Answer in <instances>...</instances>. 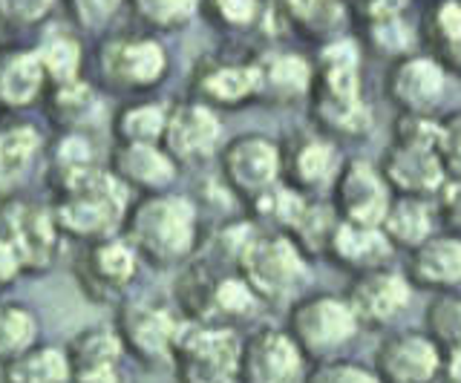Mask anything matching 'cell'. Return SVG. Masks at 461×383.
Segmentation results:
<instances>
[{
	"label": "cell",
	"mask_w": 461,
	"mask_h": 383,
	"mask_svg": "<svg viewBox=\"0 0 461 383\" xmlns=\"http://www.w3.org/2000/svg\"><path fill=\"white\" fill-rule=\"evenodd\" d=\"M237 272L254 289L266 308H288L297 297L306 294L312 280V260L283 231L259 228L245 243Z\"/></svg>",
	"instance_id": "4"
},
{
	"label": "cell",
	"mask_w": 461,
	"mask_h": 383,
	"mask_svg": "<svg viewBox=\"0 0 461 383\" xmlns=\"http://www.w3.org/2000/svg\"><path fill=\"white\" fill-rule=\"evenodd\" d=\"M104 73L122 90H150L167 73V52L153 38L119 40L104 55Z\"/></svg>",
	"instance_id": "22"
},
{
	"label": "cell",
	"mask_w": 461,
	"mask_h": 383,
	"mask_svg": "<svg viewBox=\"0 0 461 383\" xmlns=\"http://www.w3.org/2000/svg\"><path fill=\"white\" fill-rule=\"evenodd\" d=\"M242 332L234 325L185 320L173 349L176 383H240Z\"/></svg>",
	"instance_id": "7"
},
{
	"label": "cell",
	"mask_w": 461,
	"mask_h": 383,
	"mask_svg": "<svg viewBox=\"0 0 461 383\" xmlns=\"http://www.w3.org/2000/svg\"><path fill=\"white\" fill-rule=\"evenodd\" d=\"M41 343V317L23 300H0V366Z\"/></svg>",
	"instance_id": "30"
},
{
	"label": "cell",
	"mask_w": 461,
	"mask_h": 383,
	"mask_svg": "<svg viewBox=\"0 0 461 383\" xmlns=\"http://www.w3.org/2000/svg\"><path fill=\"white\" fill-rule=\"evenodd\" d=\"M309 102L314 127L331 138H360L372 130V110L360 84V49L355 40L338 38L323 47Z\"/></svg>",
	"instance_id": "2"
},
{
	"label": "cell",
	"mask_w": 461,
	"mask_h": 383,
	"mask_svg": "<svg viewBox=\"0 0 461 383\" xmlns=\"http://www.w3.org/2000/svg\"><path fill=\"white\" fill-rule=\"evenodd\" d=\"M441 228L461 236V179H447L441 193L436 196Z\"/></svg>",
	"instance_id": "42"
},
{
	"label": "cell",
	"mask_w": 461,
	"mask_h": 383,
	"mask_svg": "<svg viewBox=\"0 0 461 383\" xmlns=\"http://www.w3.org/2000/svg\"><path fill=\"white\" fill-rule=\"evenodd\" d=\"M285 332L292 334L309 363H321L346 358L364 325L357 323L343 294L306 291L285 308Z\"/></svg>",
	"instance_id": "5"
},
{
	"label": "cell",
	"mask_w": 461,
	"mask_h": 383,
	"mask_svg": "<svg viewBox=\"0 0 461 383\" xmlns=\"http://www.w3.org/2000/svg\"><path fill=\"white\" fill-rule=\"evenodd\" d=\"M220 174L230 196L245 205L283 182L280 141L266 133H240L220 150Z\"/></svg>",
	"instance_id": "8"
},
{
	"label": "cell",
	"mask_w": 461,
	"mask_h": 383,
	"mask_svg": "<svg viewBox=\"0 0 461 383\" xmlns=\"http://www.w3.org/2000/svg\"><path fill=\"white\" fill-rule=\"evenodd\" d=\"M259 93L257 102L274 107H292L306 102L314 84V67L297 52H274L257 61Z\"/></svg>",
	"instance_id": "23"
},
{
	"label": "cell",
	"mask_w": 461,
	"mask_h": 383,
	"mask_svg": "<svg viewBox=\"0 0 461 383\" xmlns=\"http://www.w3.org/2000/svg\"><path fill=\"white\" fill-rule=\"evenodd\" d=\"M378 167L393 193L398 196H427V200H436L447 179H450L438 156V147L432 145L393 141Z\"/></svg>",
	"instance_id": "18"
},
{
	"label": "cell",
	"mask_w": 461,
	"mask_h": 383,
	"mask_svg": "<svg viewBox=\"0 0 461 383\" xmlns=\"http://www.w3.org/2000/svg\"><path fill=\"white\" fill-rule=\"evenodd\" d=\"M303 383H384V380L369 363H360L352 358H335V361L309 363Z\"/></svg>",
	"instance_id": "36"
},
{
	"label": "cell",
	"mask_w": 461,
	"mask_h": 383,
	"mask_svg": "<svg viewBox=\"0 0 461 383\" xmlns=\"http://www.w3.org/2000/svg\"><path fill=\"white\" fill-rule=\"evenodd\" d=\"M280 153H283V182L306 196H326L343 165L338 138L326 136L317 127L297 130L285 141H280Z\"/></svg>",
	"instance_id": "12"
},
{
	"label": "cell",
	"mask_w": 461,
	"mask_h": 383,
	"mask_svg": "<svg viewBox=\"0 0 461 383\" xmlns=\"http://www.w3.org/2000/svg\"><path fill=\"white\" fill-rule=\"evenodd\" d=\"M119 6L122 0H76V12L84 26H104Z\"/></svg>",
	"instance_id": "44"
},
{
	"label": "cell",
	"mask_w": 461,
	"mask_h": 383,
	"mask_svg": "<svg viewBox=\"0 0 461 383\" xmlns=\"http://www.w3.org/2000/svg\"><path fill=\"white\" fill-rule=\"evenodd\" d=\"M338 225V214L326 196H312V200L303 205L300 217L294 219V225L288 228V236L303 248L309 260H317L326 254L329 236Z\"/></svg>",
	"instance_id": "31"
},
{
	"label": "cell",
	"mask_w": 461,
	"mask_h": 383,
	"mask_svg": "<svg viewBox=\"0 0 461 383\" xmlns=\"http://www.w3.org/2000/svg\"><path fill=\"white\" fill-rule=\"evenodd\" d=\"M113 174L130 191L162 193L179 176V165L170 159L162 145H119L113 153Z\"/></svg>",
	"instance_id": "24"
},
{
	"label": "cell",
	"mask_w": 461,
	"mask_h": 383,
	"mask_svg": "<svg viewBox=\"0 0 461 383\" xmlns=\"http://www.w3.org/2000/svg\"><path fill=\"white\" fill-rule=\"evenodd\" d=\"M424 38L447 73H461V0H436L427 12Z\"/></svg>",
	"instance_id": "28"
},
{
	"label": "cell",
	"mask_w": 461,
	"mask_h": 383,
	"mask_svg": "<svg viewBox=\"0 0 461 383\" xmlns=\"http://www.w3.org/2000/svg\"><path fill=\"white\" fill-rule=\"evenodd\" d=\"M113 325L130 361L150 372H162L173 363V349L182 334L185 317L162 297H136V300L119 303Z\"/></svg>",
	"instance_id": "6"
},
{
	"label": "cell",
	"mask_w": 461,
	"mask_h": 383,
	"mask_svg": "<svg viewBox=\"0 0 461 383\" xmlns=\"http://www.w3.org/2000/svg\"><path fill=\"white\" fill-rule=\"evenodd\" d=\"M43 73H47L52 81L58 84H67V81H76L78 76V67H81V49L72 38H52L47 44L41 47L38 52Z\"/></svg>",
	"instance_id": "37"
},
{
	"label": "cell",
	"mask_w": 461,
	"mask_h": 383,
	"mask_svg": "<svg viewBox=\"0 0 461 383\" xmlns=\"http://www.w3.org/2000/svg\"><path fill=\"white\" fill-rule=\"evenodd\" d=\"M43 73L38 52H18L0 67V104L9 110L29 107L43 90Z\"/></svg>",
	"instance_id": "29"
},
{
	"label": "cell",
	"mask_w": 461,
	"mask_h": 383,
	"mask_svg": "<svg viewBox=\"0 0 461 383\" xmlns=\"http://www.w3.org/2000/svg\"><path fill=\"white\" fill-rule=\"evenodd\" d=\"M199 102L208 107H242L257 102L259 93V69L257 61L237 64H213L196 78Z\"/></svg>",
	"instance_id": "26"
},
{
	"label": "cell",
	"mask_w": 461,
	"mask_h": 383,
	"mask_svg": "<svg viewBox=\"0 0 461 383\" xmlns=\"http://www.w3.org/2000/svg\"><path fill=\"white\" fill-rule=\"evenodd\" d=\"M93 165H95V150H93V141L86 138V136L67 133L61 141H58V150H55V170H58V176L76 174V170L93 167Z\"/></svg>",
	"instance_id": "39"
},
{
	"label": "cell",
	"mask_w": 461,
	"mask_h": 383,
	"mask_svg": "<svg viewBox=\"0 0 461 383\" xmlns=\"http://www.w3.org/2000/svg\"><path fill=\"white\" fill-rule=\"evenodd\" d=\"M58 188L64 196L55 205L52 217L61 234L95 243V239L113 236L124 225L130 188L113 170H101L98 165L84 167L76 174L58 176Z\"/></svg>",
	"instance_id": "3"
},
{
	"label": "cell",
	"mask_w": 461,
	"mask_h": 383,
	"mask_svg": "<svg viewBox=\"0 0 461 383\" xmlns=\"http://www.w3.org/2000/svg\"><path fill=\"white\" fill-rule=\"evenodd\" d=\"M162 147L179 167L211 162L222 150L220 112L208 107L205 102H199V98L167 107Z\"/></svg>",
	"instance_id": "14"
},
{
	"label": "cell",
	"mask_w": 461,
	"mask_h": 383,
	"mask_svg": "<svg viewBox=\"0 0 461 383\" xmlns=\"http://www.w3.org/2000/svg\"><path fill=\"white\" fill-rule=\"evenodd\" d=\"M6 243L12 245L14 257L21 263V272L43 274L50 272L58 260L61 248V228L52 217V210L35 202H9L4 210Z\"/></svg>",
	"instance_id": "16"
},
{
	"label": "cell",
	"mask_w": 461,
	"mask_h": 383,
	"mask_svg": "<svg viewBox=\"0 0 461 383\" xmlns=\"http://www.w3.org/2000/svg\"><path fill=\"white\" fill-rule=\"evenodd\" d=\"M141 21L158 30H182L199 12V0H133Z\"/></svg>",
	"instance_id": "35"
},
{
	"label": "cell",
	"mask_w": 461,
	"mask_h": 383,
	"mask_svg": "<svg viewBox=\"0 0 461 383\" xmlns=\"http://www.w3.org/2000/svg\"><path fill=\"white\" fill-rule=\"evenodd\" d=\"M369 366L384 383H438L441 346L427 329H389Z\"/></svg>",
	"instance_id": "11"
},
{
	"label": "cell",
	"mask_w": 461,
	"mask_h": 383,
	"mask_svg": "<svg viewBox=\"0 0 461 383\" xmlns=\"http://www.w3.org/2000/svg\"><path fill=\"white\" fill-rule=\"evenodd\" d=\"M450 73L427 52H407L386 69L384 90L386 98L398 107V112L432 116L447 93Z\"/></svg>",
	"instance_id": "17"
},
{
	"label": "cell",
	"mask_w": 461,
	"mask_h": 383,
	"mask_svg": "<svg viewBox=\"0 0 461 383\" xmlns=\"http://www.w3.org/2000/svg\"><path fill=\"white\" fill-rule=\"evenodd\" d=\"M21 274H23L21 263H18V257H14L12 245L6 243V239H0V291L9 289Z\"/></svg>",
	"instance_id": "45"
},
{
	"label": "cell",
	"mask_w": 461,
	"mask_h": 383,
	"mask_svg": "<svg viewBox=\"0 0 461 383\" xmlns=\"http://www.w3.org/2000/svg\"><path fill=\"white\" fill-rule=\"evenodd\" d=\"M343 297L349 300L364 332H389L410 311L415 286L410 282L407 272H398L395 265H384L355 274Z\"/></svg>",
	"instance_id": "9"
},
{
	"label": "cell",
	"mask_w": 461,
	"mask_h": 383,
	"mask_svg": "<svg viewBox=\"0 0 461 383\" xmlns=\"http://www.w3.org/2000/svg\"><path fill=\"white\" fill-rule=\"evenodd\" d=\"M139 254L124 236H104L95 239L86 248L78 265V282L84 294L95 303H115L119 306L130 286L139 277Z\"/></svg>",
	"instance_id": "15"
},
{
	"label": "cell",
	"mask_w": 461,
	"mask_h": 383,
	"mask_svg": "<svg viewBox=\"0 0 461 383\" xmlns=\"http://www.w3.org/2000/svg\"><path fill=\"white\" fill-rule=\"evenodd\" d=\"M0 380L4 383H69L72 366L67 346L55 343H35L18 358L0 366Z\"/></svg>",
	"instance_id": "27"
},
{
	"label": "cell",
	"mask_w": 461,
	"mask_h": 383,
	"mask_svg": "<svg viewBox=\"0 0 461 383\" xmlns=\"http://www.w3.org/2000/svg\"><path fill=\"white\" fill-rule=\"evenodd\" d=\"M76 383H122L127 352L113 323H93L67 343Z\"/></svg>",
	"instance_id": "19"
},
{
	"label": "cell",
	"mask_w": 461,
	"mask_h": 383,
	"mask_svg": "<svg viewBox=\"0 0 461 383\" xmlns=\"http://www.w3.org/2000/svg\"><path fill=\"white\" fill-rule=\"evenodd\" d=\"M124 239L156 272L191 263L202 245L199 205L185 193H144L127 210Z\"/></svg>",
	"instance_id": "1"
},
{
	"label": "cell",
	"mask_w": 461,
	"mask_h": 383,
	"mask_svg": "<svg viewBox=\"0 0 461 383\" xmlns=\"http://www.w3.org/2000/svg\"><path fill=\"white\" fill-rule=\"evenodd\" d=\"M167 107L162 104H130L115 116V138L119 145H162Z\"/></svg>",
	"instance_id": "33"
},
{
	"label": "cell",
	"mask_w": 461,
	"mask_h": 383,
	"mask_svg": "<svg viewBox=\"0 0 461 383\" xmlns=\"http://www.w3.org/2000/svg\"><path fill=\"white\" fill-rule=\"evenodd\" d=\"M93 107H95V95L84 81L76 78L58 84V90L52 95V116L61 124H72V127L81 124L93 112Z\"/></svg>",
	"instance_id": "38"
},
{
	"label": "cell",
	"mask_w": 461,
	"mask_h": 383,
	"mask_svg": "<svg viewBox=\"0 0 461 383\" xmlns=\"http://www.w3.org/2000/svg\"><path fill=\"white\" fill-rule=\"evenodd\" d=\"M69 383H76V380H69Z\"/></svg>",
	"instance_id": "47"
},
{
	"label": "cell",
	"mask_w": 461,
	"mask_h": 383,
	"mask_svg": "<svg viewBox=\"0 0 461 383\" xmlns=\"http://www.w3.org/2000/svg\"><path fill=\"white\" fill-rule=\"evenodd\" d=\"M444 383H461V349H441V378Z\"/></svg>",
	"instance_id": "46"
},
{
	"label": "cell",
	"mask_w": 461,
	"mask_h": 383,
	"mask_svg": "<svg viewBox=\"0 0 461 383\" xmlns=\"http://www.w3.org/2000/svg\"><path fill=\"white\" fill-rule=\"evenodd\" d=\"M41 150V136L35 127H9L0 130V188H12L14 182L26 176Z\"/></svg>",
	"instance_id": "32"
},
{
	"label": "cell",
	"mask_w": 461,
	"mask_h": 383,
	"mask_svg": "<svg viewBox=\"0 0 461 383\" xmlns=\"http://www.w3.org/2000/svg\"><path fill=\"white\" fill-rule=\"evenodd\" d=\"M381 231L393 243L395 251L412 254L418 245H424L429 236L441 231L438 205L427 196H393L386 208V217L381 222Z\"/></svg>",
	"instance_id": "25"
},
{
	"label": "cell",
	"mask_w": 461,
	"mask_h": 383,
	"mask_svg": "<svg viewBox=\"0 0 461 383\" xmlns=\"http://www.w3.org/2000/svg\"><path fill=\"white\" fill-rule=\"evenodd\" d=\"M55 0H0V15L14 23H35L50 15Z\"/></svg>",
	"instance_id": "43"
},
{
	"label": "cell",
	"mask_w": 461,
	"mask_h": 383,
	"mask_svg": "<svg viewBox=\"0 0 461 383\" xmlns=\"http://www.w3.org/2000/svg\"><path fill=\"white\" fill-rule=\"evenodd\" d=\"M438 156L450 179H461V110H453L441 119L438 130Z\"/></svg>",
	"instance_id": "40"
},
{
	"label": "cell",
	"mask_w": 461,
	"mask_h": 383,
	"mask_svg": "<svg viewBox=\"0 0 461 383\" xmlns=\"http://www.w3.org/2000/svg\"><path fill=\"white\" fill-rule=\"evenodd\" d=\"M424 329L441 349H461V289L432 294L424 311Z\"/></svg>",
	"instance_id": "34"
},
{
	"label": "cell",
	"mask_w": 461,
	"mask_h": 383,
	"mask_svg": "<svg viewBox=\"0 0 461 383\" xmlns=\"http://www.w3.org/2000/svg\"><path fill=\"white\" fill-rule=\"evenodd\" d=\"M407 277L418 291L444 294L461 289V236L438 231L410 254Z\"/></svg>",
	"instance_id": "21"
},
{
	"label": "cell",
	"mask_w": 461,
	"mask_h": 383,
	"mask_svg": "<svg viewBox=\"0 0 461 383\" xmlns=\"http://www.w3.org/2000/svg\"><path fill=\"white\" fill-rule=\"evenodd\" d=\"M323 257L331 265H338L340 272L355 277V274L372 272V268L393 265L395 248L381 231V225H357V222L338 219Z\"/></svg>",
	"instance_id": "20"
},
{
	"label": "cell",
	"mask_w": 461,
	"mask_h": 383,
	"mask_svg": "<svg viewBox=\"0 0 461 383\" xmlns=\"http://www.w3.org/2000/svg\"><path fill=\"white\" fill-rule=\"evenodd\" d=\"M309 361L285 325H257L242 334L240 383H303Z\"/></svg>",
	"instance_id": "13"
},
{
	"label": "cell",
	"mask_w": 461,
	"mask_h": 383,
	"mask_svg": "<svg viewBox=\"0 0 461 383\" xmlns=\"http://www.w3.org/2000/svg\"><path fill=\"white\" fill-rule=\"evenodd\" d=\"M393 196L395 193L384 179L381 167L364 159V156H355V159H343L335 182H331L329 202L335 208L338 219L357 225H381Z\"/></svg>",
	"instance_id": "10"
},
{
	"label": "cell",
	"mask_w": 461,
	"mask_h": 383,
	"mask_svg": "<svg viewBox=\"0 0 461 383\" xmlns=\"http://www.w3.org/2000/svg\"><path fill=\"white\" fill-rule=\"evenodd\" d=\"M208 6L213 18H220L225 26H234V30L251 26L259 18V12H263L259 0H208Z\"/></svg>",
	"instance_id": "41"
}]
</instances>
